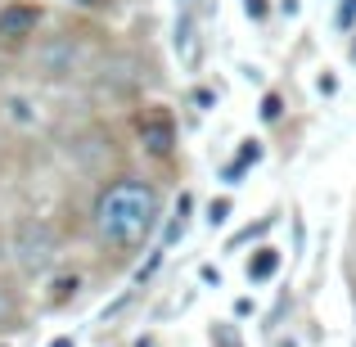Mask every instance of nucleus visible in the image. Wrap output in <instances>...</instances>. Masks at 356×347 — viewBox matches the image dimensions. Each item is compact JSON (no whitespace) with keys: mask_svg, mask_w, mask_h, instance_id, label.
<instances>
[{"mask_svg":"<svg viewBox=\"0 0 356 347\" xmlns=\"http://www.w3.org/2000/svg\"><path fill=\"white\" fill-rule=\"evenodd\" d=\"M158 226V190L145 181H118L95 199V230L113 248H136Z\"/></svg>","mask_w":356,"mask_h":347,"instance_id":"nucleus-1","label":"nucleus"},{"mask_svg":"<svg viewBox=\"0 0 356 347\" xmlns=\"http://www.w3.org/2000/svg\"><path fill=\"white\" fill-rule=\"evenodd\" d=\"M9 252H14V261H18L23 275H45V271L54 266V257H59V234H54V226L41 221V217L18 221L14 239H9Z\"/></svg>","mask_w":356,"mask_h":347,"instance_id":"nucleus-2","label":"nucleus"},{"mask_svg":"<svg viewBox=\"0 0 356 347\" xmlns=\"http://www.w3.org/2000/svg\"><path fill=\"white\" fill-rule=\"evenodd\" d=\"M81 45L72 41V36H45L41 45H36V72H41L45 81H68L72 72L81 68Z\"/></svg>","mask_w":356,"mask_h":347,"instance_id":"nucleus-3","label":"nucleus"},{"mask_svg":"<svg viewBox=\"0 0 356 347\" xmlns=\"http://www.w3.org/2000/svg\"><path fill=\"white\" fill-rule=\"evenodd\" d=\"M68 163L77 167V172H86V176H99L108 163H113V140L99 136V131L72 140V145H68Z\"/></svg>","mask_w":356,"mask_h":347,"instance_id":"nucleus-4","label":"nucleus"},{"mask_svg":"<svg viewBox=\"0 0 356 347\" xmlns=\"http://www.w3.org/2000/svg\"><path fill=\"white\" fill-rule=\"evenodd\" d=\"M140 145H145V154H154V158H167L176 149V122L167 108H149L145 118H140Z\"/></svg>","mask_w":356,"mask_h":347,"instance_id":"nucleus-5","label":"nucleus"},{"mask_svg":"<svg viewBox=\"0 0 356 347\" xmlns=\"http://www.w3.org/2000/svg\"><path fill=\"white\" fill-rule=\"evenodd\" d=\"M36 23H41L36 5H23V0L5 5L0 9V45H23L27 36H36Z\"/></svg>","mask_w":356,"mask_h":347,"instance_id":"nucleus-6","label":"nucleus"},{"mask_svg":"<svg viewBox=\"0 0 356 347\" xmlns=\"http://www.w3.org/2000/svg\"><path fill=\"white\" fill-rule=\"evenodd\" d=\"M0 113H5V122H9V127H18V131L41 127V104H36L32 95H23V90H14V95L0 99Z\"/></svg>","mask_w":356,"mask_h":347,"instance_id":"nucleus-7","label":"nucleus"},{"mask_svg":"<svg viewBox=\"0 0 356 347\" xmlns=\"http://www.w3.org/2000/svg\"><path fill=\"white\" fill-rule=\"evenodd\" d=\"M136 86H140V72L131 68V63H113V68H104V77H99V90H104V95H131Z\"/></svg>","mask_w":356,"mask_h":347,"instance_id":"nucleus-8","label":"nucleus"},{"mask_svg":"<svg viewBox=\"0 0 356 347\" xmlns=\"http://www.w3.org/2000/svg\"><path fill=\"white\" fill-rule=\"evenodd\" d=\"M176 54H181L185 68H194V63H199V23H194L190 14L176 23Z\"/></svg>","mask_w":356,"mask_h":347,"instance_id":"nucleus-9","label":"nucleus"},{"mask_svg":"<svg viewBox=\"0 0 356 347\" xmlns=\"http://www.w3.org/2000/svg\"><path fill=\"white\" fill-rule=\"evenodd\" d=\"M275 266H280V252L275 248H261L257 257L248 261V280H270V275H275Z\"/></svg>","mask_w":356,"mask_h":347,"instance_id":"nucleus-10","label":"nucleus"},{"mask_svg":"<svg viewBox=\"0 0 356 347\" xmlns=\"http://www.w3.org/2000/svg\"><path fill=\"white\" fill-rule=\"evenodd\" d=\"M257 158H261V145H252V140H248V145L239 149V158H235V163L226 167V176H230V181H235V176L243 172V167H248V163H257Z\"/></svg>","mask_w":356,"mask_h":347,"instance_id":"nucleus-11","label":"nucleus"},{"mask_svg":"<svg viewBox=\"0 0 356 347\" xmlns=\"http://www.w3.org/2000/svg\"><path fill=\"white\" fill-rule=\"evenodd\" d=\"M230 221V199H212L208 203V226L217 230V226H226Z\"/></svg>","mask_w":356,"mask_h":347,"instance_id":"nucleus-12","label":"nucleus"},{"mask_svg":"<svg viewBox=\"0 0 356 347\" xmlns=\"http://www.w3.org/2000/svg\"><path fill=\"white\" fill-rule=\"evenodd\" d=\"M212 343H221V347H239V339H235V330H226V325H221V330L212 334Z\"/></svg>","mask_w":356,"mask_h":347,"instance_id":"nucleus-13","label":"nucleus"},{"mask_svg":"<svg viewBox=\"0 0 356 347\" xmlns=\"http://www.w3.org/2000/svg\"><path fill=\"white\" fill-rule=\"evenodd\" d=\"M352 18H356V0H343V9H339V27H352Z\"/></svg>","mask_w":356,"mask_h":347,"instance_id":"nucleus-14","label":"nucleus"},{"mask_svg":"<svg viewBox=\"0 0 356 347\" xmlns=\"http://www.w3.org/2000/svg\"><path fill=\"white\" fill-rule=\"evenodd\" d=\"M261 118H266V122L280 118V99H275V95H266V104H261Z\"/></svg>","mask_w":356,"mask_h":347,"instance_id":"nucleus-15","label":"nucleus"},{"mask_svg":"<svg viewBox=\"0 0 356 347\" xmlns=\"http://www.w3.org/2000/svg\"><path fill=\"white\" fill-rule=\"evenodd\" d=\"M194 104H199V108H212V104H217V95H212V90H194Z\"/></svg>","mask_w":356,"mask_h":347,"instance_id":"nucleus-16","label":"nucleus"},{"mask_svg":"<svg viewBox=\"0 0 356 347\" xmlns=\"http://www.w3.org/2000/svg\"><path fill=\"white\" fill-rule=\"evenodd\" d=\"M243 9H248L252 18H261V14H266V0H243Z\"/></svg>","mask_w":356,"mask_h":347,"instance_id":"nucleus-17","label":"nucleus"},{"mask_svg":"<svg viewBox=\"0 0 356 347\" xmlns=\"http://www.w3.org/2000/svg\"><path fill=\"white\" fill-rule=\"evenodd\" d=\"M316 90H321V95H334V90H339V81H334V77H321V81H316Z\"/></svg>","mask_w":356,"mask_h":347,"instance_id":"nucleus-18","label":"nucleus"},{"mask_svg":"<svg viewBox=\"0 0 356 347\" xmlns=\"http://www.w3.org/2000/svg\"><path fill=\"white\" fill-rule=\"evenodd\" d=\"M68 5H77V9H99V5H108V0H68Z\"/></svg>","mask_w":356,"mask_h":347,"instance_id":"nucleus-19","label":"nucleus"},{"mask_svg":"<svg viewBox=\"0 0 356 347\" xmlns=\"http://www.w3.org/2000/svg\"><path fill=\"white\" fill-rule=\"evenodd\" d=\"M50 347H77V343H72V339H54Z\"/></svg>","mask_w":356,"mask_h":347,"instance_id":"nucleus-20","label":"nucleus"},{"mask_svg":"<svg viewBox=\"0 0 356 347\" xmlns=\"http://www.w3.org/2000/svg\"><path fill=\"white\" fill-rule=\"evenodd\" d=\"M0 312H5V298H0Z\"/></svg>","mask_w":356,"mask_h":347,"instance_id":"nucleus-21","label":"nucleus"},{"mask_svg":"<svg viewBox=\"0 0 356 347\" xmlns=\"http://www.w3.org/2000/svg\"><path fill=\"white\" fill-rule=\"evenodd\" d=\"M0 347H9V343H0Z\"/></svg>","mask_w":356,"mask_h":347,"instance_id":"nucleus-22","label":"nucleus"},{"mask_svg":"<svg viewBox=\"0 0 356 347\" xmlns=\"http://www.w3.org/2000/svg\"><path fill=\"white\" fill-rule=\"evenodd\" d=\"M352 54H356V50H352Z\"/></svg>","mask_w":356,"mask_h":347,"instance_id":"nucleus-23","label":"nucleus"}]
</instances>
